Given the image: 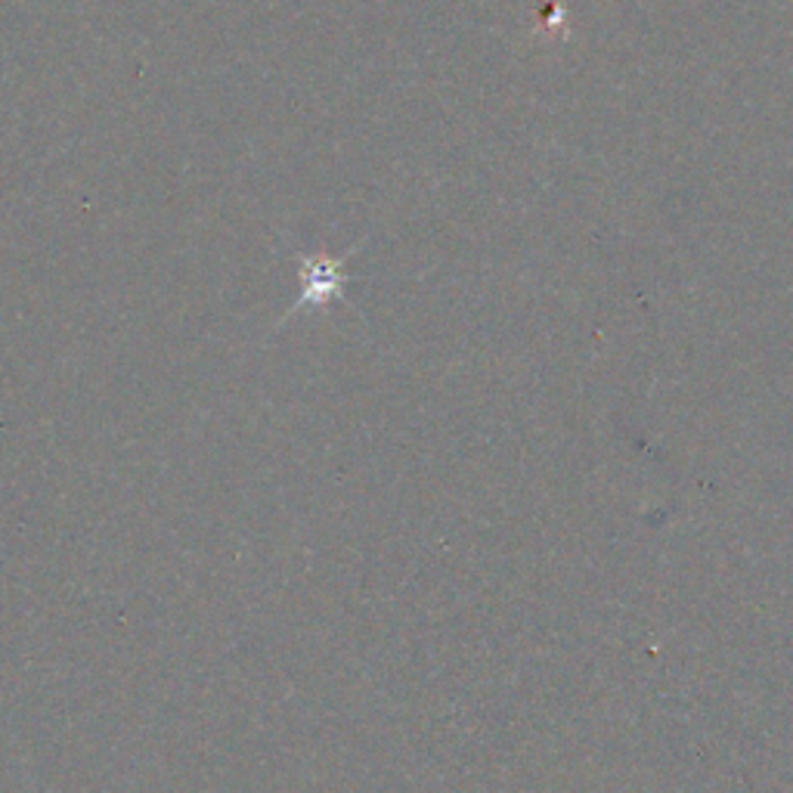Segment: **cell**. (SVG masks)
<instances>
[{
  "mask_svg": "<svg viewBox=\"0 0 793 793\" xmlns=\"http://www.w3.org/2000/svg\"><path fill=\"white\" fill-rule=\"evenodd\" d=\"M298 280H301V298L295 307L289 311L301 313L313 307V311H326L332 301H342L344 289H347V264L344 258H332V254H298Z\"/></svg>",
  "mask_w": 793,
  "mask_h": 793,
  "instance_id": "1",
  "label": "cell"
}]
</instances>
